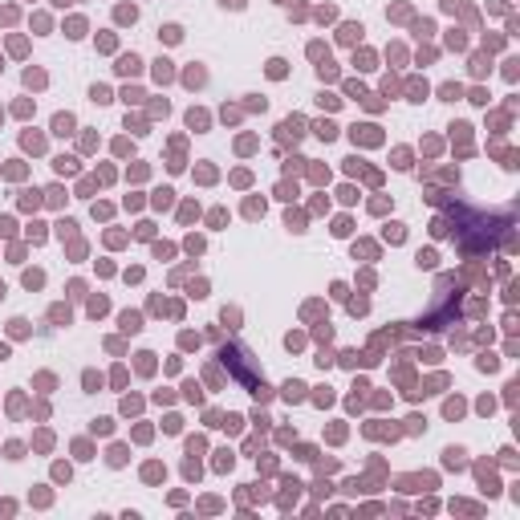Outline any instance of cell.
<instances>
[{
    "label": "cell",
    "mask_w": 520,
    "mask_h": 520,
    "mask_svg": "<svg viewBox=\"0 0 520 520\" xmlns=\"http://www.w3.org/2000/svg\"><path fill=\"white\" fill-rule=\"evenodd\" d=\"M53 126H57V134H65V130H69V126H73V118H69V114H61V118H57Z\"/></svg>",
    "instance_id": "obj_1"
}]
</instances>
